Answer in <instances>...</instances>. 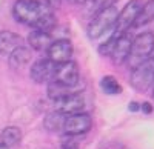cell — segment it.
Masks as SVG:
<instances>
[{"mask_svg":"<svg viewBox=\"0 0 154 149\" xmlns=\"http://www.w3.org/2000/svg\"><path fill=\"white\" fill-rule=\"evenodd\" d=\"M131 45H133V37L128 31L117 35V40H116L114 48L109 54V58L112 60L114 65H122L123 61H126L128 55L131 52Z\"/></svg>","mask_w":154,"mask_h":149,"instance_id":"cell-10","label":"cell"},{"mask_svg":"<svg viewBox=\"0 0 154 149\" xmlns=\"http://www.w3.org/2000/svg\"><path fill=\"white\" fill-rule=\"evenodd\" d=\"M43 2H45L48 6H51V8H54V6H59V5H60V0H43Z\"/></svg>","mask_w":154,"mask_h":149,"instance_id":"cell-25","label":"cell"},{"mask_svg":"<svg viewBox=\"0 0 154 149\" xmlns=\"http://www.w3.org/2000/svg\"><path fill=\"white\" fill-rule=\"evenodd\" d=\"M130 82L133 88L139 92H145L154 83V57L148 58L146 61L136 66L131 72Z\"/></svg>","mask_w":154,"mask_h":149,"instance_id":"cell-4","label":"cell"},{"mask_svg":"<svg viewBox=\"0 0 154 149\" xmlns=\"http://www.w3.org/2000/svg\"><path fill=\"white\" fill-rule=\"evenodd\" d=\"M117 17H119V11L116 6H111V8H106L103 11L97 12L94 19L88 25V29H86L88 37L91 40L100 39L103 34H106L108 31H111L116 26Z\"/></svg>","mask_w":154,"mask_h":149,"instance_id":"cell-3","label":"cell"},{"mask_svg":"<svg viewBox=\"0 0 154 149\" xmlns=\"http://www.w3.org/2000/svg\"><path fill=\"white\" fill-rule=\"evenodd\" d=\"M57 65L54 61H51L48 57L46 58H38L34 61L31 66V79L35 83H49L51 80H54Z\"/></svg>","mask_w":154,"mask_h":149,"instance_id":"cell-7","label":"cell"},{"mask_svg":"<svg viewBox=\"0 0 154 149\" xmlns=\"http://www.w3.org/2000/svg\"><path fill=\"white\" fill-rule=\"evenodd\" d=\"M0 149H8V146H5V145H0Z\"/></svg>","mask_w":154,"mask_h":149,"instance_id":"cell-27","label":"cell"},{"mask_svg":"<svg viewBox=\"0 0 154 149\" xmlns=\"http://www.w3.org/2000/svg\"><path fill=\"white\" fill-rule=\"evenodd\" d=\"M93 126V118L86 112H75L71 115H66L65 126H63V134L68 137H75V135L86 134Z\"/></svg>","mask_w":154,"mask_h":149,"instance_id":"cell-6","label":"cell"},{"mask_svg":"<svg viewBox=\"0 0 154 149\" xmlns=\"http://www.w3.org/2000/svg\"><path fill=\"white\" fill-rule=\"evenodd\" d=\"M49 12H53V8L40 0H17L12 6L14 19L19 23L28 25L32 28H35L37 23Z\"/></svg>","mask_w":154,"mask_h":149,"instance_id":"cell-1","label":"cell"},{"mask_svg":"<svg viewBox=\"0 0 154 149\" xmlns=\"http://www.w3.org/2000/svg\"><path fill=\"white\" fill-rule=\"evenodd\" d=\"M152 20H154V0H148L145 5H142V9H140L136 19L134 26H145Z\"/></svg>","mask_w":154,"mask_h":149,"instance_id":"cell-17","label":"cell"},{"mask_svg":"<svg viewBox=\"0 0 154 149\" xmlns=\"http://www.w3.org/2000/svg\"><path fill=\"white\" fill-rule=\"evenodd\" d=\"M79 79H80V74H79V66H77L75 61L68 60V61H65V63L57 65L56 76H54L56 82H60V83L66 85V86L77 88Z\"/></svg>","mask_w":154,"mask_h":149,"instance_id":"cell-9","label":"cell"},{"mask_svg":"<svg viewBox=\"0 0 154 149\" xmlns=\"http://www.w3.org/2000/svg\"><path fill=\"white\" fill-rule=\"evenodd\" d=\"M72 92H77L75 88H72V86H66V85H63L60 82H56V80H51L48 83V97L51 98V100H59V98L62 97H65L68 94H72Z\"/></svg>","mask_w":154,"mask_h":149,"instance_id":"cell-16","label":"cell"},{"mask_svg":"<svg viewBox=\"0 0 154 149\" xmlns=\"http://www.w3.org/2000/svg\"><path fill=\"white\" fill-rule=\"evenodd\" d=\"M116 40H117V34H112V35L109 37V40H108V42H105L103 45H100V48H99L100 55H106V57H109V54H111V51H112V48H114Z\"/></svg>","mask_w":154,"mask_h":149,"instance_id":"cell-21","label":"cell"},{"mask_svg":"<svg viewBox=\"0 0 154 149\" xmlns=\"http://www.w3.org/2000/svg\"><path fill=\"white\" fill-rule=\"evenodd\" d=\"M65 120H66L65 114L59 112V111H53V112H49L45 117L43 126L49 132H60V131H63V126H65Z\"/></svg>","mask_w":154,"mask_h":149,"instance_id":"cell-15","label":"cell"},{"mask_svg":"<svg viewBox=\"0 0 154 149\" xmlns=\"http://www.w3.org/2000/svg\"><path fill=\"white\" fill-rule=\"evenodd\" d=\"M46 52H48V58L51 61H54L56 65L65 63L72 57V43L68 39L54 40L46 49Z\"/></svg>","mask_w":154,"mask_h":149,"instance_id":"cell-8","label":"cell"},{"mask_svg":"<svg viewBox=\"0 0 154 149\" xmlns=\"http://www.w3.org/2000/svg\"><path fill=\"white\" fill-rule=\"evenodd\" d=\"M152 97H154V83H152Z\"/></svg>","mask_w":154,"mask_h":149,"instance_id":"cell-28","label":"cell"},{"mask_svg":"<svg viewBox=\"0 0 154 149\" xmlns=\"http://www.w3.org/2000/svg\"><path fill=\"white\" fill-rule=\"evenodd\" d=\"M140 109H142L145 114H151V111H152V106H151V103H148V102H143L142 105H140Z\"/></svg>","mask_w":154,"mask_h":149,"instance_id":"cell-22","label":"cell"},{"mask_svg":"<svg viewBox=\"0 0 154 149\" xmlns=\"http://www.w3.org/2000/svg\"><path fill=\"white\" fill-rule=\"evenodd\" d=\"M152 55H154V34L152 32H142L136 39H133L131 52L128 55L126 61L131 66V69H134L136 66L146 61Z\"/></svg>","mask_w":154,"mask_h":149,"instance_id":"cell-2","label":"cell"},{"mask_svg":"<svg viewBox=\"0 0 154 149\" xmlns=\"http://www.w3.org/2000/svg\"><path fill=\"white\" fill-rule=\"evenodd\" d=\"M128 109H130L131 112H136V111H139V109H140V105H139V103H136V102H131L130 105H128Z\"/></svg>","mask_w":154,"mask_h":149,"instance_id":"cell-24","label":"cell"},{"mask_svg":"<svg viewBox=\"0 0 154 149\" xmlns=\"http://www.w3.org/2000/svg\"><path fill=\"white\" fill-rule=\"evenodd\" d=\"M22 139V131L16 126H9L6 129H3L2 132V145L11 148V146H16Z\"/></svg>","mask_w":154,"mask_h":149,"instance_id":"cell-18","label":"cell"},{"mask_svg":"<svg viewBox=\"0 0 154 149\" xmlns=\"http://www.w3.org/2000/svg\"><path fill=\"white\" fill-rule=\"evenodd\" d=\"M62 149H79V145H77L75 142H66V143H63Z\"/></svg>","mask_w":154,"mask_h":149,"instance_id":"cell-23","label":"cell"},{"mask_svg":"<svg viewBox=\"0 0 154 149\" xmlns=\"http://www.w3.org/2000/svg\"><path fill=\"white\" fill-rule=\"evenodd\" d=\"M100 86H102V91H103L105 94H111L112 95V94H120L122 92L120 83L116 80L114 77H111V76H106V77L102 79Z\"/></svg>","mask_w":154,"mask_h":149,"instance_id":"cell-20","label":"cell"},{"mask_svg":"<svg viewBox=\"0 0 154 149\" xmlns=\"http://www.w3.org/2000/svg\"><path fill=\"white\" fill-rule=\"evenodd\" d=\"M140 9H142V2L140 0H131L130 3H126L125 8L122 11H119V17H117V22H116V26H114V34H117V35L123 34L131 26H134Z\"/></svg>","mask_w":154,"mask_h":149,"instance_id":"cell-5","label":"cell"},{"mask_svg":"<svg viewBox=\"0 0 154 149\" xmlns=\"http://www.w3.org/2000/svg\"><path fill=\"white\" fill-rule=\"evenodd\" d=\"M54 106H56V111H59V112L65 115H71L75 112H82V109L85 108V100L80 94L72 92L59 98V100H54Z\"/></svg>","mask_w":154,"mask_h":149,"instance_id":"cell-11","label":"cell"},{"mask_svg":"<svg viewBox=\"0 0 154 149\" xmlns=\"http://www.w3.org/2000/svg\"><path fill=\"white\" fill-rule=\"evenodd\" d=\"M117 2H119V0H88V2H86V12H88V14L96 16L97 12L114 6Z\"/></svg>","mask_w":154,"mask_h":149,"instance_id":"cell-19","label":"cell"},{"mask_svg":"<svg viewBox=\"0 0 154 149\" xmlns=\"http://www.w3.org/2000/svg\"><path fill=\"white\" fill-rule=\"evenodd\" d=\"M22 46V37L12 31H2L0 32V54L9 55L14 49Z\"/></svg>","mask_w":154,"mask_h":149,"instance_id":"cell-12","label":"cell"},{"mask_svg":"<svg viewBox=\"0 0 154 149\" xmlns=\"http://www.w3.org/2000/svg\"><path fill=\"white\" fill-rule=\"evenodd\" d=\"M29 61H31V49H28L23 45L19 46L17 49H14V51L9 54V66L16 71L25 68Z\"/></svg>","mask_w":154,"mask_h":149,"instance_id":"cell-13","label":"cell"},{"mask_svg":"<svg viewBox=\"0 0 154 149\" xmlns=\"http://www.w3.org/2000/svg\"><path fill=\"white\" fill-rule=\"evenodd\" d=\"M28 43L32 49H35V51H46L49 48V45L53 43V39H51L49 32L34 29L28 35Z\"/></svg>","mask_w":154,"mask_h":149,"instance_id":"cell-14","label":"cell"},{"mask_svg":"<svg viewBox=\"0 0 154 149\" xmlns=\"http://www.w3.org/2000/svg\"><path fill=\"white\" fill-rule=\"evenodd\" d=\"M75 2H77V3H86L88 0H75Z\"/></svg>","mask_w":154,"mask_h":149,"instance_id":"cell-26","label":"cell"}]
</instances>
